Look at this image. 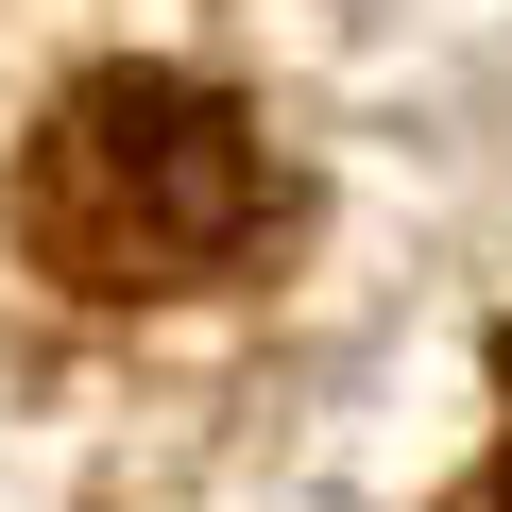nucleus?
Segmentation results:
<instances>
[{
  "mask_svg": "<svg viewBox=\"0 0 512 512\" xmlns=\"http://www.w3.org/2000/svg\"><path fill=\"white\" fill-rule=\"evenodd\" d=\"M495 512H512V461H495Z\"/></svg>",
  "mask_w": 512,
  "mask_h": 512,
  "instance_id": "2",
  "label": "nucleus"
},
{
  "mask_svg": "<svg viewBox=\"0 0 512 512\" xmlns=\"http://www.w3.org/2000/svg\"><path fill=\"white\" fill-rule=\"evenodd\" d=\"M256 222H274V154L239 137V103H205L171 69L69 86L18 171V239L69 291H205Z\"/></svg>",
  "mask_w": 512,
  "mask_h": 512,
  "instance_id": "1",
  "label": "nucleus"
}]
</instances>
